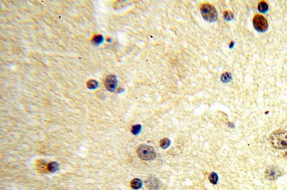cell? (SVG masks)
Segmentation results:
<instances>
[{
  "instance_id": "1",
  "label": "cell",
  "mask_w": 287,
  "mask_h": 190,
  "mask_svg": "<svg viewBox=\"0 0 287 190\" xmlns=\"http://www.w3.org/2000/svg\"><path fill=\"white\" fill-rule=\"evenodd\" d=\"M270 144L276 149H287V131L278 129L274 131L270 134L269 138Z\"/></svg>"
},
{
  "instance_id": "2",
  "label": "cell",
  "mask_w": 287,
  "mask_h": 190,
  "mask_svg": "<svg viewBox=\"0 0 287 190\" xmlns=\"http://www.w3.org/2000/svg\"><path fill=\"white\" fill-rule=\"evenodd\" d=\"M201 15L207 21L214 22L218 19V13L215 8L210 4L204 3L200 7Z\"/></svg>"
},
{
  "instance_id": "3",
  "label": "cell",
  "mask_w": 287,
  "mask_h": 190,
  "mask_svg": "<svg viewBox=\"0 0 287 190\" xmlns=\"http://www.w3.org/2000/svg\"><path fill=\"white\" fill-rule=\"evenodd\" d=\"M138 157L144 161L154 160L157 157V154L154 149L148 145H141L137 149Z\"/></svg>"
},
{
  "instance_id": "4",
  "label": "cell",
  "mask_w": 287,
  "mask_h": 190,
  "mask_svg": "<svg viewBox=\"0 0 287 190\" xmlns=\"http://www.w3.org/2000/svg\"><path fill=\"white\" fill-rule=\"evenodd\" d=\"M253 25L255 29L259 32H264L268 28V23L263 16L257 14L253 18Z\"/></svg>"
},
{
  "instance_id": "5",
  "label": "cell",
  "mask_w": 287,
  "mask_h": 190,
  "mask_svg": "<svg viewBox=\"0 0 287 190\" xmlns=\"http://www.w3.org/2000/svg\"><path fill=\"white\" fill-rule=\"evenodd\" d=\"M117 86V80L115 76L110 75L108 76L105 81V86L106 88L111 91L114 92Z\"/></svg>"
},
{
  "instance_id": "6",
  "label": "cell",
  "mask_w": 287,
  "mask_h": 190,
  "mask_svg": "<svg viewBox=\"0 0 287 190\" xmlns=\"http://www.w3.org/2000/svg\"><path fill=\"white\" fill-rule=\"evenodd\" d=\"M149 189L151 190H158L159 187V181L157 179L151 178L145 182Z\"/></svg>"
},
{
  "instance_id": "7",
  "label": "cell",
  "mask_w": 287,
  "mask_h": 190,
  "mask_svg": "<svg viewBox=\"0 0 287 190\" xmlns=\"http://www.w3.org/2000/svg\"><path fill=\"white\" fill-rule=\"evenodd\" d=\"M142 181L138 178L134 179L131 182V186L133 189L138 190L142 187Z\"/></svg>"
},
{
  "instance_id": "8",
  "label": "cell",
  "mask_w": 287,
  "mask_h": 190,
  "mask_svg": "<svg viewBox=\"0 0 287 190\" xmlns=\"http://www.w3.org/2000/svg\"><path fill=\"white\" fill-rule=\"evenodd\" d=\"M269 9V7L266 2L261 1L258 4V10L261 12H266Z\"/></svg>"
},
{
  "instance_id": "9",
  "label": "cell",
  "mask_w": 287,
  "mask_h": 190,
  "mask_svg": "<svg viewBox=\"0 0 287 190\" xmlns=\"http://www.w3.org/2000/svg\"><path fill=\"white\" fill-rule=\"evenodd\" d=\"M48 168L49 171L51 172H56L58 169L59 165L57 162H50V163L49 164Z\"/></svg>"
},
{
  "instance_id": "10",
  "label": "cell",
  "mask_w": 287,
  "mask_h": 190,
  "mask_svg": "<svg viewBox=\"0 0 287 190\" xmlns=\"http://www.w3.org/2000/svg\"><path fill=\"white\" fill-rule=\"evenodd\" d=\"M171 144V141L168 138H163L160 141V146L163 149L167 148Z\"/></svg>"
},
{
  "instance_id": "11",
  "label": "cell",
  "mask_w": 287,
  "mask_h": 190,
  "mask_svg": "<svg viewBox=\"0 0 287 190\" xmlns=\"http://www.w3.org/2000/svg\"><path fill=\"white\" fill-rule=\"evenodd\" d=\"M209 179L212 184L216 185L218 181V175L215 172H212L210 175V176L209 177Z\"/></svg>"
},
{
  "instance_id": "12",
  "label": "cell",
  "mask_w": 287,
  "mask_h": 190,
  "mask_svg": "<svg viewBox=\"0 0 287 190\" xmlns=\"http://www.w3.org/2000/svg\"><path fill=\"white\" fill-rule=\"evenodd\" d=\"M98 86V82L95 80H90L87 82V87L88 88L93 90L96 88Z\"/></svg>"
},
{
  "instance_id": "13",
  "label": "cell",
  "mask_w": 287,
  "mask_h": 190,
  "mask_svg": "<svg viewBox=\"0 0 287 190\" xmlns=\"http://www.w3.org/2000/svg\"><path fill=\"white\" fill-rule=\"evenodd\" d=\"M268 172V173H267V176H269V178L270 179H273L278 176V173L275 169H270Z\"/></svg>"
},
{
  "instance_id": "14",
  "label": "cell",
  "mask_w": 287,
  "mask_h": 190,
  "mask_svg": "<svg viewBox=\"0 0 287 190\" xmlns=\"http://www.w3.org/2000/svg\"><path fill=\"white\" fill-rule=\"evenodd\" d=\"M141 130V126L140 125H136L132 127L131 132L134 135H137Z\"/></svg>"
},
{
  "instance_id": "15",
  "label": "cell",
  "mask_w": 287,
  "mask_h": 190,
  "mask_svg": "<svg viewBox=\"0 0 287 190\" xmlns=\"http://www.w3.org/2000/svg\"><path fill=\"white\" fill-rule=\"evenodd\" d=\"M231 78V75L229 74V73H225L222 76V81L225 83L229 82L230 81Z\"/></svg>"
},
{
  "instance_id": "16",
  "label": "cell",
  "mask_w": 287,
  "mask_h": 190,
  "mask_svg": "<svg viewBox=\"0 0 287 190\" xmlns=\"http://www.w3.org/2000/svg\"><path fill=\"white\" fill-rule=\"evenodd\" d=\"M37 167L38 169L40 170V171L44 169V168L46 167V163L42 161L38 162L37 164Z\"/></svg>"
},
{
  "instance_id": "17",
  "label": "cell",
  "mask_w": 287,
  "mask_h": 190,
  "mask_svg": "<svg viewBox=\"0 0 287 190\" xmlns=\"http://www.w3.org/2000/svg\"><path fill=\"white\" fill-rule=\"evenodd\" d=\"M224 18L227 20H230L233 18V14L230 11H226L224 13Z\"/></svg>"
},
{
  "instance_id": "18",
  "label": "cell",
  "mask_w": 287,
  "mask_h": 190,
  "mask_svg": "<svg viewBox=\"0 0 287 190\" xmlns=\"http://www.w3.org/2000/svg\"><path fill=\"white\" fill-rule=\"evenodd\" d=\"M94 40L95 42V43H99L102 40V37L101 36H97L94 39Z\"/></svg>"
}]
</instances>
